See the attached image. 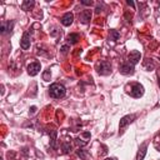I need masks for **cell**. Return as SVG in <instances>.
I'll return each mask as SVG.
<instances>
[{
    "mask_svg": "<svg viewBox=\"0 0 160 160\" xmlns=\"http://www.w3.org/2000/svg\"><path fill=\"white\" fill-rule=\"evenodd\" d=\"M65 86L61 85V84H58V83H54V84L50 85L49 88V94L51 98H55V99H60V98H64L65 96Z\"/></svg>",
    "mask_w": 160,
    "mask_h": 160,
    "instance_id": "1",
    "label": "cell"
},
{
    "mask_svg": "<svg viewBox=\"0 0 160 160\" xmlns=\"http://www.w3.org/2000/svg\"><path fill=\"white\" fill-rule=\"evenodd\" d=\"M110 71H111V65H110V63H108V61H101L100 64L98 65V73L100 74V75H108V74H110Z\"/></svg>",
    "mask_w": 160,
    "mask_h": 160,
    "instance_id": "2",
    "label": "cell"
},
{
    "mask_svg": "<svg viewBox=\"0 0 160 160\" xmlns=\"http://www.w3.org/2000/svg\"><path fill=\"white\" fill-rule=\"evenodd\" d=\"M144 94V88L140 84H133L131 85V90H130V95L134 96V98H140Z\"/></svg>",
    "mask_w": 160,
    "mask_h": 160,
    "instance_id": "3",
    "label": "cell"
},
{
    "mask_svg": "<svg viewBox=\"0 0 160 160\" xmlns=\"http://www.w3.org/2000/svg\"><path fill=\"white\" fill-rule=\"evenodd\" d=\"M120 73L124 75H131L134 74V65L130 64V63H123L120 65Z\"/></svg>",
    "mask_w": 160,
    "mask_h": 160,
    "instance_id": "4",
    "label": "cell"
},
{
    "mask_svg": "<svg viewBox=\"0 0 160 160\" xmlns=\"http://www.w3.org/2000/svg\"><path fill=\"white\" fill-rule=\"evenodd\" d=\"M40 70V63L35 61V63H31V64L28 66V73H29V75L31 76H35Z\"/></svg>",
    "mask_w": 160,
    "mask_h": 160,
    "instance_id": "5",
    "label": "cell"
},
{
    "mask_svg": "<svg viewBox=\"0 0 160 160\" xmlns=\"http://www.w3.org/2000/svg\"><path fill=\"white\" fill-rule=\"evenodd\" d=\"M20 46H22L24 50H26V49H29L30 48V34H29V31H26L23 35L22 41H20Z\"/></svg>",
    "mask_w": 160,
    "mask_h": 160,
    "instance_id": "6",
    "label": "cell"
},
{
    "mask_svg": "<svg viewBox=\"0 0 160 160\" xmlns=\"http://www.w3.org/2000/svg\"><path fill=\"white\" fill-rule=\"evenodd\" d=\"M141 58V54L139 53L138 50H134V51H131L129 55H128V59H129V63L130 64H136V63H139V60H140Z\"/></svg>",
    "mask_w": 160,
    "mask_h": 160,
    "instance_id": "7",
    "label": "cell"
},
{
    "mask_svg": "<svg viewBox=\"0 0 160 160\" xmlns=\"http://www.w3.org/2000/svg\"><path fill=\"white\" fill-rule=\"evenodd\" d=\"M79 19H80V22L84 23V24L89 23L90 19H92V11H90V10H84L83 13H80Z\"/></svg>",
    "mask_w": 160,
    "mask_h": 160,
    "instance_id": "8",
    "label": "cell"
},
{
    "mask_svg": "<svg viewBox=\"0 0 160 160\" xmlns=\"http://www.w3.org/2000/svg\"><path fill=\"white\" fill-rule=\"evenodd\" d=\"M73 20H74V15L71 13H66L64 16L61 18V24L65 25V26H69L73 24Z\"/></svg>",
    "mask_w": 160,
    "mask_h": 160,
    "instance_id": "9",
    "label": "cell"
},
{
    "mask_svg": "<svg viewBox=\"0 0 160 160\" xmlns=\"http://www.w3.org/2000/svg\"><path fill=\"white\" fill-rule=\"evenodd\" d=\"M134 119H135V115H127V116H124L123 119L120 120V129L123 130L125 127H127V125H129Z\"/></svg>",
    "mask_w": 160,
    "mask_h": 160,
    "instance_id": "10",
    "label": "cell"
},
{
    "mask_svg": "<svg viewBox=\"0 0 160 160\" xmlns=\"http://www.w3.org/2000/svg\"><path fill=\"white\" fill-rule=\"evenodd\" d=\"M80 39V36H79V34H75V33H73V34H70V35H68V41L70 44H76L78 43V40Z\"/></svg>",
    "mask_w": 160,
    "mask_h": 160,
    "instance_id": "11",
    "label": "cell"
},
{
    "mask_svg": "<svg viewBox=\"0 0 160 160\" xmlns=\"http://www.w3.org/2000/svg\"><path fill=\"white\" fill-rule=\"evenodd\" d=\"M145 155H147V145H144V147L139 150L138 155H136V160H144Z\"/></svg>",
    "mask_w": 160,
    "mask_h": 160,
    "instance_id": "12",
    "label": "cell"
},
{
    "mask_svg": "<svg viewBox=\"0 0 160 160\" xmlns=\"http://www.w3.org/2000/svg\"><path fill=\"white\" fill-rule=\"evenodd\" d=\"M61 150H63V153L64 154H68V153H70L71 151V144L70 143H63V145H61Z\"/></svg>",
    "mask_w": 160,
    "mask_h": 160,
    "instance_id": "13",
    "label": "cell"
},
{
    "mask_svg": "<svg viewBox=\"0 0 160 160\" xmlns=\"http://www.w3.org/2000/svg\"><path fill=\"white\" fill-rule=\"evenodd\" d=\"M33 6H34V1H33V0H26V1L23 3L22 8H23V10H30Z\"/></svg>",
    "mask_w": 160,
    "mask_h": 160,
    "instance_id": "14",
    "label": "cell"
},
{
    "mask_svg": "<svg viewBox=\"0 0 160 160\" xmlns=\"http://www.w3.org/2000/svg\"><path fill=\"white\" fill-rule=\"evenodd\" d=\"M119 36H120V34L118 33L116 30H110V40L116 41L118 39H119Z\"/></svg>",
    "mask_w": 160,
    "mask_h": 160,
    "instance_id": "15",
    "label": "cell"
},
{
    "mask_svg": "<svg viewBox=\"0 0 160 160\" xmlns=\"http://www.w3.org/2000/svg\"><path fill=\"white\" fill-rule=\"evenodd\" d=\"M78 155L81 156L83 159H86V151L83 150V149H79V150H78Z\"/></svg>",
    "mask_w": 160,
    "mask_h": 160,
    "instance_id": "16",
    "label": "cell"
},
{
    "mask_svg": "<svg viewBox=\"0 0 160 160\" xmlns=\"http://www.w3.org/2000/svg\"><path fill=\"white\" fill-rule=\"evenodd\" d=\"M43 78H44V80H50V70H46L45 73H44V75H43Z\"/></svg>",
    "mask_w": 160,
    "mask_h": 160,
    "instance_id": "17",
    "label": "cell"
},
{
    "mask_svg": "<svg viewBox=\"0 0 160 160\" xmlns=\"http://www.w3.org/2000/svg\"><path fill=\"white\" fill-rule=\"evenodd\" d=\"M81 4H84V5H92V4H93V1H86V0H83Z\"/></svg>",
    "mask_w": 160,
    "mask_h": 160,
    "instance_id": "18",
    "label": "cell"
},
{
    "mask_svg": "<svg viewBox=\"0 0 160 160\" xmlns=\"http://www.w3.org/2000/svg\"><path fill=\"white\" fill-rule=\"evenodd\" d=\"M68 49H69V46H66V45H65V46H63V48H61V51H63V53H66V51H68Z\"/></svg>",
    "mask_w": 160,
    "mask_h": 160,
    "instance_id": "19",
    "label": "cell"
},
{
    "mask_svg": "<svg viewBox=\"0 0 160 160\" xmlns=\"http://www.w3.org/2000/svg\"><path fill=\"white\" fill-rule=\"evenodd\" d=\"M101 9H103L101 6H96V10H95V13H96V14H99V13L101 11Z\"/></svg>",
    "mask_w": 160,
    "mask_h": 160,
    "instance_id": "20",
    "label": "cell"
},
{
    "mask_svg": "<svg viewBox=\"0 0 160 160\" xmlns=\"http://www.w3.org/2000/svg\"><path fill=\"white\" fill-rule=\"evenodd\" d=\"M128 4H129V5H131V6H134V3H133V1H130V0L128 1Z\"/></svg>",
    "mask_w": 160,
    "mask_h": 160,
    "instance_id": "21",
    "label": "cell"
},
{
    "mask_svg": "<svg viewBox=\"0 0 160 160\" xmlns=\"http://www.w3.org/2000/svg\"><path fill=\"white\" fill-rule=\"evenodd\" d=\"M105 160H116L115 158H108V159H105Z\"/></svg>",
    "mask_w": 160,
    "mask_h": 160,
    "instance_id": "22",
    "label": "cell"
},
{
    "mask_svg": "<svg viewBox=\"0 0 160 160\" xmlns=\"http://www.w3.org/2000/svg\"><path fill=\"white\" fill-rule=\"evenodd\" d=\"M156 148H158V149H160V145H156Z\"/></svg>",
    "mask_w": 160,
    "mask_h": 160,
    "instance_id": "23",
    "label": "cell"
},
{
    "mask_svg": "<svg viewBox=\"0 0 160 160\" xmlns=\"http://www.w3.org/2000/svg\"><path fill=\"white\" fill-rule=\"evenodd\" d=\"M159 86H160V79H159Z\"/></svg>",
    "mask_w": 160,
    "mask_h": 160,
    "instance_id": "24",
    "label": "cell"
}]
</instances>
